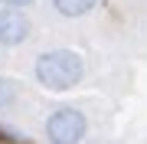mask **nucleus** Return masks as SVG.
Instances as JSON below:
<instances>
[{"instance_id": "1", "label": "nucleus", "mask_w": 147, "mask_h": 144, "mask_svg": "<svg viewBox=\"0 0 147 144\" xmlns=\"http://www.w3.org/2000/svg\"><path fill=\"white\" fill-rule=\"evenodd\" d=\"M33 79L46 92H72L85 79V59L75 49H65V46L42 49L33 59Z\"/></svg>"}, {"instance_id": "2", "label": "nucleus", "mask_w": 147, "mask_h": 144, "mask_svg": "<svg viewBox=\"0 0 147 144\" xmlns=\"http://www.w3.org/2000/svg\"><path fill=\"white\" fill-rule=\"evenodd\" d=\"M42 134H46L49 144H85L88 118L75 105H56L42 121Z\"/></svg>"}, {"instance_id": "3", "label": "nucleus", "mask_w": 147, "mask_h": 144, "mask_svg": "<svg viewBox=\"0 0 147 144\" xmlns=\"http://www.w3.org/2000/svg\"><path fill=\"white\" fill-rule=\"evenodd\" d=\"M33 23L20 7H7L0 3V49H16L30 39Z\"/></svg>"}, {"instance_id": "4", "label": "nucleus", "mask_w": 147, "mask_h": 144, "mask_svg": "<svg viewBox=\"0 0 147 144\" xmlns=\"http://www.w3.org/2000/svg\"><path fill=\"white\" fill-rule=\"evenodd\" d=\"M53 10L62 16V20H82V16L95 13L101 7V0H49Z\"/></svg>"}, {"instance_id": "5", "label": "nucleus", "mask_w": 147, "mask_h": 144, "mask_svg": "<svg viewBox=\"0 0 147 144\" xmlns=\"http://www.w3.org/2000/svg\"><path fill=\"white\" fill-rule=\"evenodd\" d=\"M20 98H23V85L16 79H10V75H0V115L13 112L20 105Z\"/></svg>"}, {"instance_id": "6", "label": "nucleus", "mask_w": 147, "mask_h": 144, "mask_svg": "<svg viewBox=\"0 0 147 144\" xmlns=\"http://www.w3.org/2000/svg\"><path fill=\"white\" fill-rule=\"evenodd\" d=\"M0 141H7V144H23V134L13 131L7 121H0Z\"/></svg>"}, {"instance_id": "7", "label": "nucleus", "mask_w": 147, "mask_h": 144, "mask_svg": "<svg viewBox=\"0 0 147 144\" xmlns=\"http://www.w3.org/2000/svg\"><path fill=\"white\" fill-rule=\"evenodd\" d=\"M0 3H7V7H20V10H26V7H33L36 0H0Z\"/></svg>"}]
</instances>
